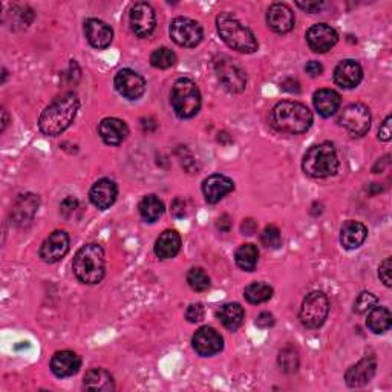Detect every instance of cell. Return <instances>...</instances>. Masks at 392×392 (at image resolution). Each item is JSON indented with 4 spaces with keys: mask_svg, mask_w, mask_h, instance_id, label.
<instances>
[{
    "mask_svg": "<svg viewBox=\"0 0 392 392\" xmlns=\"http://www.w3.org/2000/svg\"><path fill=\"white\" fill-rule=\"evenodd\" d=\"M339 125L344 127L351 137H364L371 127V112L361 103L346 106L339 115Z\"/></svg>",
    "mask_w": 392,
    "mask_h": 392,
    "instance_id": "9c48e42d",
    "label": "cell"
},
{
    "mask_svg": "<svg viewBox=\"0 0 392 392\" xmlns=\"http://www.w3.org/2000/svg\"><path fill=\"white\" fill-rule=\"evenodd\" d=\"M235 260L240 270L244 271H253L258 265L259 260V250L255 244H244L240 245L236 253H235Z\"/></svg>",
    "mask_w": 392,
    "mask_h": 392,
    "instance_id": "1f68e13d",
    "label": "cell"
},
{
    "mask_svg": "<svg viewBox=\"0 0 392 392\" xmlns=\"http://www.w3.org/2000/svg\"><path fill=\"white\" fill-rule=\"evenodd\" d=\"M277 364L280 366V369L284 371L287 374H293L299 369V354L297 349L295 346H285L282 351L279 353L277 357Z\"/></svg>",
    "mask_w": 392,
    "mask_h": 392,
    "instance_id": "836d02e7",
    "label": "cell"
},
{
    "mask_svg": "<svg viewBox=\"0 0 392 392\" xmlns=\"http://www.w3.org/2000/svg\"><path fill=\"white\" fill-rule=\"evenodd\" d=\"M244 296L250 304H264L273 297V288L264 282H253L245 287Z\"/></svg>",
    "mask_w": 392,
    "mask_h": 392,
    "instance_id": "d6a6232c",
    "label": "cell"
},
{
    "mask_svg": "<svg viewBox=\"0 0 392 392\" xmlns=\"http://www.w3.org/2000/svg\"><path fill=\"white\" fill-rule=\"evenodd\" d=\"M218 228L221 230V232H230V228H232V221H230V216L228 215H223L216 223Z\"/></svg>",
    "mask_w": 392,
    "mask_h": 392,
    "instance_id": "681fc988",
    "label": "cell"
},
{
    "mask_svg": "<svg viewBox=\"0 0 392 392\" xmlns=\"http://www.w3.org/2000/svg\"><path fill=\"white\" fill-rule=\"evenodd\" d=\"M83 388L94 392H112L115 389L114 377L103 368L89 369L83 378Z\"/></svg>",
    "mask_w": 392,
    "mask_h": 392,
    "instance_id": "4316f807",
    "label": "cell"
},
{
    "mask_svg": "<svg viewBox=\"0 0 392 392\" xmlns=\"http://www.w3.org/2000/svg\"><path fill=\"white\" fill-rule=\"evenodd\" d=\"M69 235L63 230H55L49 235L45 243L40 247V258H42L46 264H55L62 260L69 251Z\"/></svg>",
    "mask_w": 392,
    "mask_h": 392,
    "instance_id": "5bb4252c",
    "label": "cell"
},
{
    "mask_svg": "<svg viewBox=\"0 0 392 392\" xmlns=\"http://www.w3.org/2000/svg\"><path fill=\"white\" fill-rule=\"evenodd\" d=\"M392 118L391 115L386 117V120L383 123H381L380 129H378V139H381V142H389L391 137H392V129H391V123Z\"/></svg>",
    "mask_w": 392,
    "mask_h": 392,
    "instance_id": "b9f144b4",
    "label": "cell"
},
{
    "mask_svg": "<svg viewBox=\"0 0 392 392\" xmlns=\"http://www.w3.org/2000/svg\"><path fill=\"white\" fill-rule=\"evenodd\" d=\"M181 250V236L176 230H164L155 243V255L159 259H172Z\"/></svg>",
    "mask_w": 392,
    "mask_h": 392,
    "instance_id": "83f0119b",
    "label": "cell"
},
{
    "mask_svg": "<svg viewBox=\"0 0 392 392\" xmlns=\"http://www.w3.org/2000/svg\"><path fill=\"white\" fill-rule=\"evenodd\" d=\"M313 103L317 114L320 117L328 118L337 112L341 103V98L334 89H319L313 97Z\"/></svg>",
    "mask_w": 392,
    "mask_h": 392,
    "instance_id": "d4e9b609",
    "label": "cell"
},
{
    "mask_svg": "<svg viewBox=\"0 0 392 392\" xmlns=\"http://www.w3.org/2000/svg\"><path fill=\"white\" fill-rule=\"evenodd\" d=\"M78 208H80L78 199H75L74 196H68L66 199H63V203L60 204V213H62L65 219H71L75 216Z\"/></svg>",
    "mask_w": 392,
    "mask_h": 392,
    "instance_id": "f35d334b",
    "label": "cell"
},
{
    "mask_svg": "<svg viewBox=\"0 0 392 392\" xmlns=\"http://www.w3.org/2000/svg\"><path fill=\"white\" fill-rule=\"evenodd\" d=\"M240 230H243L244 235H248L251 236L255 232H256V223L253 219H244L243 226H240Z\"/></svg>",
    "mask_w": 392,
    "mask_h": 392,
    "instance_id": "c3c4849f",
    "label": "cell"
},
{
    "mask_svg": "<svg viewBox=\"0 0 392 392\" xmlns=\"http://www.w3.org/2000/svg\"><path fill=\"white\" fill-rule=\"evenodd\" d=\"M8 122H9V117H8V112L6 109H2V132L6 129L8 126Z\"/></svg>",
    "mask_w": 392,
    "mask_h": 392,
    "instance_id": "816d5d0a",
    "label": "cell"
},
{
    "mask_svg": "<svg viewBox=\"0 0 392 392\" xmlns=\"http://www.w3.org/2000/svg\"><path fill=\"white\" fill-rule=\"evenodd\" d=\"M75 277L82 284L95 285L105 277V251L98 244H86L80 248L73 263Z\"/></svg>",
    "mask_w": 392,
    "mask_h": 392,
    "instance_id": "277c9868",
    "label": "cell"
},
{
    "mask_svg": "<svg viewBox=\"0 0 392 392\" xmlns=\"http://www.w3.org/2000/svg\"><path fill=\"white\" fill-rule=\"evenodd\" d=\"M215 73L223 88L232 94L243 92L247 86V74L232 58L219 57L215 62Z\"/></svg>",
    "mask_w": 392,
    "mask_h": 392,
    "instance_id": "ba28073f",
    "label": "cell"
},
{
    "mask_svg": "<svg viewBox=\"0 0 392 392\" xmlns=\"http://www.w3.org/2000/svg\"><path fill=\"white\" fill-rule=\"evenodd\" d=\"M98 134L102 137L103 142L109 146L122 144L129 135V127L118 118H105L98 126Z\"/></svg>",
    "mask_w": 392,
    "mask_h": 392,
    "instance_id": "603a6c76",
    "label": "cell"
},
{
    "mask_svg": "<svg viewBox=\"0 0 392 392\" xmlns=\"http://www.w3.org/2000/svg\"><path fill=\"white\" fill-rule=\"evenodd\" d=\"M377 371V360L374 356L361 359L359 364L351 366L345 373V381L349 388H360L374 378Z\"/></svg>",
    "mask_w": 392,
    "mask_h": 392,
    "instance_id": "2e32d148",
    "label": "cell"
},
{
    "mask_svg": "<svg viewBox=\"0 0 392 392\" xmlns=\"http://www.w3.org/2000/svg\"><path fill=\"white\" fill-rule=\"evenodd\" d=\"M170 37L179 46L184 48H195L203 40L204 31L196 20L189 17H176L170 23Z\"/></svg>",
    "mask_w": 392,
    "mask_h": 392,
    "instance_id": "30bf717a",
    "label": "cell"
},
{
    "mask_svg": "<svg viewBox=\"0 0 392 392\" xmlns=\"http://www.w3.org/2000/svg\"><path fill=\"white\" fill-rule=\"evenodd\" d=\"M388 158H389V157H385V158H381L380 161H377L376 166L373 167V172H374V174H380V172H383L385 166L388 164Z\"/></svg>",
    "mask_w": 392,
    "mask_h": 392,
    "instance_id": "f907efd6",
    "label": "cell"
},
{
    "mask_svg": "<svg viewBox=\"0 0 392 392\" xmlns=\"http://www.w3.org/2000/svg\"><path fill=\"white\" fill-rule=\"evenodd\" d=\"M85 34L90 46L95 49H105L112 43L114 31L103 20L88 18L85 23Z\"/></svg>",
    "mask_w": 392,
    "mask_h": 392,
    "instance_id": "d6986e66",
    "label": "cell"
},
{
    "mask_svg": "<svg viewBox=\"0 0 392 392\" xmlns=\"http://www.w3.org/2000/svg\"><path fill=\"white\" fill-rule=\"evenodd\" d=\"M129 23L130 29L138 37H149L155 31L157 26V16L154 8L146 2H138L132 8H130L129 14Z\"/></svg>",
    "mask_w": 392,
    "mask_h": 392,
    "instance_id": "8fae6325",
    "label": "cell"
},
{
    "mask_svg": "<svg viewBox=\"0 0 392 392\" xmlns=\"http://www.w3.org/2000/svg\"><path fill=\"white\" fill-rule=\"evenodd\" d=\"M172 215L175 218H184L187 215V210H186V201L181 199V198H176L174 203H172Z\"/></svg>",
    "mask_w": 392,
    "mask_h": 392,
    "instance_id": "ee69618b",
    "label": "cell"
},
{
    "mask_svg": "<svg viewBox=\"0 0 392 392\" xmlns=\"http://www.w3.org/2000/svg\"><path fill=\"white\" fill-rule=\"evenodd\" d=\"M377 304H378V299L373 293H368V291H364V293H360L359 297L356 299L354 311H356L357 314H366L374 307H377Z\"/></svg>",
    "mask_w": 392,
    "mask_h": 392,
    "instance_id": "74e56055",
    "label": "cell"
},
{
    "mask_svg": "<svg viewBox=\"0 0 392 392\" xmlns=\"http://www.w3.org/2000/svg\"><path fill=\"white\" fill-rule=\"evenodd\" d=\"M328 313L329 304L327 295L322 293V291H313V293H309L304 299L302 307H300L299 311V319L304 327L316 329L325 324Z\"/></svg>",
    "mask_w": 392,
    "mask_h": 392,
    "instance_id": "52a82bcc",
    "label": "cell"
},
{
    "mask_svg": "<svg viewBox=\"0 0 392 392\" xmlns=\"http://www.w3.org/2000/svg\"><path fill=\"white\" fill-rule=\"evenodd\" d=\"M51 371L53 374L58 378H66L75 376L80 366H82V359L78 357L74 351H58L51 359Z\"/></svg>",
    "mask_w": 392,
    "mask_h": 392,
    "instance_id": "ffe728a7",
    "label": "cell"
},
{
    "mask_svg": "<svg viewBox=\"0 0 392 392\" xmlns=\"http://www.w3.org/2000/svg\"><path fill=\"white\" fill-rule=\"evenodd\" d=\"M216 28L221 38L238 53L251 54L258 51V40L253 31L230 13H221L216 18Z\"/></svg>",
    "mask_w": 392,
    "mask_h": 392,
    "instance_id": "3957f363",
    "label": "cell"
},
{
    "mask_svg": "<svg viewBox=\"0 0 392 392\" xmlns=\"http://www.w3.org/2000/svg\"><path fill=\"white\" fill-rule=\"evenodd\" d=\"M300 9H304V11L307 13H311V14H314V13H319L322 8H324V2H297L296 4Z\"/></svg>",
    "mask_w": 392,
    "mask_h": 392,
    "instance_id": "7dc6e473",
    "label": "cell"
},
{
    "mask_svg": "<svg viewBox=\"0 0 392 392\" xmlns=\"http://www.w3.org/2000/svg\"><path fill=\"white\" fill-rule=\"evenodd\" d=\"M267 23L277 34L290 33L295 28V13L287 4H273L268 8Z\"/></svg>",
    "mask_w": 392,
    "mask_h": 392,
    "instance_id": "e0dca14e",
    "label": "cell"
},
{
    "mask_svg": "<svg viewBox=\"0 0 392 392\" xmlns=\"http://www.w3.org/2000/svg\"><path fill=\"white\" fill-rule=\"evenodd\" d=\"M368 228L359 221H346L340 230V243L346 250H356L366 240Z\"/></svg>",
    "mask_w": 392,
    "mask_h": 392,
    "instance_id": "cb8c5ba5",
    "label": "cell"
},
{
    "mask_svg": "<svg viewBox=\"0 0 392 392\" xmlns=\"http://www.w3.org/2000/svg\"><path fill=\"white\" fill-rule=\"evenodd\" d=\"M139 215L146 221V223H155L164 213V204L158 196L147 195L142 199L138 206Z\"/></svg>",
    "mask_w": 392,
    "mask_h": 392,
    "instance_id": "4dcf8cb0",
    "label": "cell"
},
{
    "mask_svg": "<svg viewBox=\"0 0 392 392\" xmlns=\"http://www.w3.org/2000/svg\"><path fill=\"white\" fill-rule=\"evenodd\" d=\"M273 325H275V317L271 313H267V311H264V313H260L256 317V327H259V328L267 329V328H271Z\"/></svg>",
    "mask_w": 392,
    "mask_h": 392,
    "instance_id": "7bdbcfd3",
    "label": "cell"
},
{
    "mask_svg": "<svg viewBox=\"0 0 392 392\" xmlns=\"http://www.w3.org/2000/svg\"><path fill=\"white\" fill-rule=\"evenodd\" d=\"M170 103L179 118H194L201 109V92L190 78H178L170 94Z\"/></svg>",
    "mask_w": 392,
    "mask_h": 392,
    "instance_id": "8992f818",
    "label": "cell"
},
{
    "mask_svg": "<svg viewBox=\"0 0 392 392\" xmlns=\"http://www.w3.org/2000/svg\"><path fill=\"white\" fill-rule=\"evenodd\" d=\"M339 42V34L333 26L327 23H317L307 31V43L314 53L324 54L333 49Z\"/></svg>",
    "mask_w": 392,
    "mask_h": 392,
    "instance_id": "7c38bea8",
    "label": "cell"
},
{
    "mask_svg": "<svg viewBox=\"0 0 392 392\" xmlns=\"http://www.w3.org/2000/svg\"><path fill=\"white\" fill-rule=\"evenodd\" d=\"M218 317L227 329L236 331L240 325H243L245 311L239 304H226L218 309Z\"/></svg>",
    "mask_w": 392,
    "mask_h": 392,
    "instance_id": "f1b7e54d",
    "label": "cell"
},
{
    "mask_svg": "<svg viewBox=\"0 0 392 392\" xmlns=\"http://www.w3.org/2000/svg\"><path fill=\"white\" fill-rule=\"evenodd\" d=\"M260 243L267 248H279L282 245V236H280V230L276 226H267L264 232L260 233Z\"/></svg>",
    "mask_w": 392,
    "mask_h": 392,
    "instance_id": "8d00e7d4",
    "label": "cell"
},
{
    "mask_svg": "<svg viewBox=\"0 0 392 392\" xmlns=\"http://www.w3.org/2000/svg\"><path fill=\"white\" fill-rule=\"evenodd\" d=\"M38 210V196L33 194L20 195L13 206V218L14 223L18 226H23L29 223Z\"/></svg>",
    "mask_w": 392,
    "mask_h": 392,
    "instance_id": "484cf974",
    "label": "cell"
},
{
    "mask_svg": "<svg viewBox=\"0 0 392 392\" xmlns=\"http://www.w3.org/2000/svg\"><path fill=\"white\" fill-rule=\"evenodd\" d=\"M115 89L127 100L142 98L146 90L144 78L132 69H122L115 75Z\"/></svg>",
    "mask_w": 392,
    "mask_h": 392,
    "instance_id": "9a60e30c",
    "label": "cell"
},
{
    "mask_svg": "<svg viewBox=\"0 0 392 392\" xmlns=\"http://www.w3.org/2000/svg\"><path fill=\"white\" fill-rule=\"evenodd\" d=\"M235 190V183L226 175L215 174L203 183V194L208 204H216L226 195Z\"/></svg>",
    "mask_w": 392,
    "mask_h": 392,
    "instance_id": "ac0fdd59",
    "label": "cell"
},
{
    "mask_svg": "<svg viewBox=\"0 0 392 392\" xmlns=\"http://www.w3.org/2000/svg\"><path fill=\"white\" fill-rule=\"evenodd\" d=\"M392 314L386 307H374L369 311L366 325L374 334H383L391 329Z\"/></svg>",
    "mask_w": 392,
    "mask_h": 392,
    "instance_id": "f546056e",
    "label": "cell"
},
{
    "mask_svg": "<svg viewBox=\"0 0 392 392\" xmlns=\"http://www.w3.org/2000/svg\"><path fill=\"white\" fill-rule=\"evenodd\" d=\"M204 307L201 304H192L187 311H186V319L190 322V324H198L204 319Z\"/></svg>",
    "mask_w": 392,
    "mask_h": 392,
    "instance_id": "60d3db41",
    "label": "cell"
},
{
    "mask_svg": "<svg viewBox=\"0 0 392 392\" xmlns=\"http://www.w3.org/2000/svg\"><path fill=\"white\" fill-rule=\"evenodd\" d=\"M187 284L198 293H203L210 288V277L203 268L195 267L187 273Z\"/></svg>",
    "mask_w": 392,
    "mask_h": 392,
    "instance_id": "d590c367",
    "label": "cell"
},
{
    "mask_svg": "<svg viewBox=\"0 0 392 392\" xmlns=\"http://www.w3.org/2000/svg\"><path fill=\"white\" fill-rule=\"evenodd\" d=\"M271 125L279 132L291 135L304 134L313 125V114L302 103L280 102L271 110Z\"/></svg>",
    "mask_w": 392,
    "mask_h": 392,
    "instance_id": "7a4b0ae2",
    "label": "cell"
},
{
    "mask_svg": "<svg viewBox=\"0 0 392 392\" xmlns=\"http://www.w3.org/2000/svg\"><path fill=\"white\" fill-rule=\"evenodd\" d=\"M305 71L309 77H319L322 75V73H324V66H322V63L316 62V60H311V62L307 63Z\"/></svg>",
    "mask_w": 392,
    "mask_h": 392,
    "instance_id": "bcb514c9",
    "label": "cell"
},
{
    "mask_svg": "<svg viewBox=\"0 0 392 392\" xmlns=\"http://www.w3.org/2000/svg\"><path fill=\"white\" fill-rule=\"evenodd\" d=\"M364 78V71L356 60H344L334 69V82L344 89H354Z\"/></svg>",
    "mask_w": 392,
    "mask_h": 392,
    "instance_id": "7402d4cb",
    "label": "cell"
},
{
    "mask_svg": "<svg viewBox=\"0 0 392 392\" xmlns=\"http://www.w3.org/2000/svg\"><path fill=\"white\" fill-rule=\"evenodd\" d=\"M117 196H118L117 184L112 179H107V178L98 179L89 192L90 203H92L98 210L109 208L115 203Z\"/></svg>",
    "mask_w": 392,
    "mask_h": 392,
    "instance_id": "44dd1931",
    "label": "cell"
},
{
    "mask_svg": "<svg viewBox=\"0 0 392 392\" xmlns=\"http://www.w3.org/2000/svg\"><path fill=\"white\" fill-rule=\"evenodd\" d=\"M192 345L199 356L212 357L223 351L224 339L215 328L203 327L194 334Z\"/></svg>",
    "mask_w": 392,
    "mask_h": 392,
    "instance_id": "4fadbf2b",
    "label": "cell"
},
{
    "mask_svg": "<svg viewBox=\"0 0 392 392\" xmlns=\"http://www.w3.org/2000/svg\"><path fill=\"white\" fill-rule=\"evenodd\" d=\"M280 88H282L285 92H290V94H299L300 92V85L297 80L295 78H285L282 83H280Z\"/></svg>",
    "mask_w": 392,
    "mask_h": 392,
    "instance_id": "f6af8a7d",
    "label": "cell"
},
{
    "mask_svg": "<svg viewBox=\"0 0 392 392\" xmlns=\"http://www.w3.org/2000/svg\"><path fill=\"white\" fill-rule=\"evenodd\" d=\"M176 62V55L169 48H158L150 55V65L157 69H169Z\"/></svg>",
    "mask_w": 392,
    "mask_h": 392,
    "instance_id": "e575fe53",
    "label": "cell"
},
{
    "mask_svg": "<svg viewBox=\"0 0 392 392\" xmlns=\"http://www.w3.org/2000/svg\"><path fill=\"white\" fill-rule=\"evenodd\" d=\"M302 169L311 178H328L336 175L339 170L336 147L331 143L311 146L304 157Z\"/></svg>",
    "mask_w": 392,
    "mask_h": 392,
    "instance_id": "5b68a950",
    "label": "cell"
},
{
    "mask_svg": "<svg viewBox=\"0 0 392 392\" xmlns=\"http://www.w3.org/2000/svg\"><path fill=\"white\" fill-rule=\"evenodd\" d=\"M392 259L391 258H386L383 263L380 264L378 267V277L381 282H383L386 287H391L392 285Z\"/></svg>",
    "mask_w": 392,
    "mask_h": 392,
    "instance_id": "ab89813d",
    "label": "cell"
},
{
    "mask_svg": "<svg viewBox=\"0 0 392 392\" xmlns=\"http://www.w3.org/2000/svg\"><path fill=\"white\" fill-rule=\"evenodd\" d=\"M80 102L74 92L55 98L38 118V127L48 137H57L73 125L77 117Z\"/></svg>",
    "mask_w": 392,
    "mask_h": 392,
    "instance_id": "6da1fadb",
    "label": "cell"
}]
</instances>
